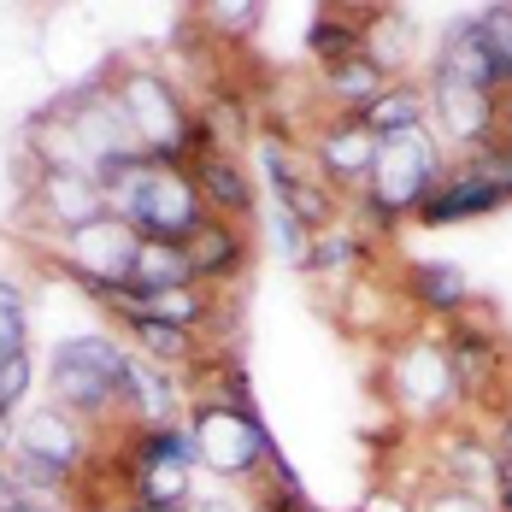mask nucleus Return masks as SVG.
Returning a JSON list of instances; mask_svg holds the SVG:
<instances>
[{"label": "nucleus", "mask_w": 512, "mask_h": 512, "mask_svg": "<svg viewBox=\"0 0 512 512\" xmlns=\"http://www.w3.org/2000/svg\"><path fill=\"white\" fill-rule=\"evenodd\" d=\"M101 195H106V212L124 218L142 242H189L206 224V206L195 195L189 165L130 154L101 171Z\"/></svg>", "instance_id": "nucleus-1"}, {"label": "nucleus", "mask_w": 512, "mask_h": 512, "mask_svg": "<svg viewBox=\"0 0 512 512\" xmlns=\"http://www.w3.org/2000/svg\"><path fill=\"white\" fill-rule=\"evenodd\" d=\"M112 95L118 112L136 136V154L165 159V165H189L195 154H206V124L201 106L189 101L159 65H112Z\"/></svg>", "instance_id": "nucleus-2"}, {"label": "nucleus", "mask_w": 512, "mask_h": 512, "mask_svg": "<svg viewBox=\"0 0 512 512\" xmlns=\"http://www.w3.org/2000/svg\"><path fill=\"white\" fill-rule=\"evenodd\" d=\"M448 165H454L448 159V142L430 124L395 136V142H377V165H371V177H365V189H359L354 206L389 236L401 218H418V206L436 195V183H442Z\"/></svg>", "instance_id": "nucleus-3"}, {"label": "nucleus", "mask_w": 512, "mask_h": 512, "mask_svg": "<svg viewBox=\"0 0 512 512\" xmlns=\"http://www.w3.org/2000/svg\"><path fill=\"white\" fill-rule=\"evenodd\" d=\"M189 430H195V442H201V471L212 477H236V483H248L259 477L271 454H277V442L265 436V418L254 407H242V401H218V395H195L189 401Z\"/></svg>", "instance_id": "nucleus-4"}, {"label": "nucleus", "mask_w": 512, "mask_h": 512, "mask_svg": "<svg viewBox=\"0 0 512 512\" xmlns=\"http://www.w3.org/2000/svg\"><path fill=\"white\" fill-rule=\"evenodd\" d=\"M507 201H512L507 195V142H495V148L460 154L442 171L436 195L418 206V224H424V230H454V224H471V218L501 212Z\"/></svg>", "instance_id": "nucleus-5"}, {"label": "nucleus", "mask_w": 512, "mask_h": 512, "mask_svg": "<svg viewBox=\"0 0 512 512\" xmlns=\"http://www.w3.org/2000/svg\"><path fill=\"white\" fill-rule=\"evenodd\" d=\"M136 248H142V236L124 224V218H95L89 230H77V236H59V254L53 265L89 295V301H101L106 289H124L130 283V265H136Z\"/></svg>", "instance_id": "nucleus-6"}, {"label": "nucleus", "mask_w": 512, "mask_h": 512, "mask_svg": "<svg viewBox=\"0 0 512 512\" xmlns=\"http://www.w3.org/2000/svg\"><path fill=\"white\" fill-rule=\"evenodd\" d=\"M307 159L318 165V177L348 201L359 189H365V177H371V165H377V136L359 124L354 112H324L318 124H307Z\"/></svg>", "instance_id": "nucleus-7"}, {"label": "nucleus", "mask_w": 512, "mask_h": 512, "mask_svg": "<svg viewBox=\"0 0 512 512\" xmlns=\"http://www.w3.org/2000/svg\"><path fill=\"white\" fill-rule=\"evenodd\" d=\"M418 389H430V407L436 418H454L465 407L460 383H454V365H448V348H442V336H412L395 348L389 359V401L418 418Z\"/></svg>", "instance_id": "nucleus-8"}, {"label": "nucleus", "mask_w": 512, "mask_h": 512, "mask_svg": "<svg viewBox=\"0 0 512 512\" xmlns=\"http://www.w3.org/2000/svg\"><path fill=\"white\" fill-rule=\"evenodd\" d=\"M24 206L53 230V242L89 230L95 218H106L101 177H71V171H30L24 165Z\"/></svg>", "instance_id": "nucleus-9"}, {"label": "nucleus", "mask_w": 512, "mask_h": 512, "mask_svg": "<svg viewBox=\"0 0 512 512\" xmlns=\"http://www.w3.org/2000/svg\"><path fill=\"white\" fill-rule=\"evenodd\" d=\"M183 248H189V271H195V283L212 289V295H230V289H242L248 271H254V224L206 218Z\"/></svg>", "instance_id": "nucleus-10"}, {"label": "nucleus", "mask_w": 512, "mask_h": 512, "mask_svg": "<svg viewBox=\"0 0 512 512\" xmlns=\"http://www.w3.org/2000/svg\"><path fill=\"white\" fill-rule=\"evenodd\" d=\"M48 407L71 412V418L89 424V430L124 424V412H118V383H112L106 371H95V365L71 359L65 348L48 354Z\"/></svg>", "instance_id": "nucleus-11"}, {"label": "nucleus", "mask_w": 512, "mask_h": 512, "mask_svg": "<svg viewBox=\"0 0 512 512\" xmlns=\"http://www.w3.org/2000/svg\"><path fill=\"white\" fill-rule=\"evenodd\" d=\"M377 248H383V230H377L359 206H348L330 230H318V236H312L307 271H312V277H324V283H354V277L371 271Z\"/></svg>", "instance_id": "nucleus-12"}, {"label": "nucleus", "mask_w": 512, "mask_h": 512, "mask_svg": "<svg viewBox=\"0 0 512 512\" xmlns=\"http://www.w3.org/2000/svg\"><path fill=\"white\" fill-rule=\"evenodd\" d=\"M89 448H95V430L77 424L71 412H59V407L30 412V418L18 424V436H12V454L48 465V471H59V477H77L83 460H89Z\"/></svg>", "instance_id": "nucleus-13"}, {"label": "nucleus", "mask_w": 512, "mask_h": 512, "mask_svg": "<svg viewBox=\"0 0 512 512\" xmlns=\"http://www.w3.org/2000/svg\"><path fill=\"white\" fill-rule=\"evenodd\" d=\"M189 177H195V195H201L206 218L254 224V212H259V189H254L248 165H242L236 154H218V148H206V154L189 159Z\"/></svg>", "instance_id": "nucleus-14"}, {"label": "nucleus", "mask_w": 512, "mask_h": 512, "mask_svg": "<svg viewBox=\"0 0 512 512\" xmlns=\"http://www.w3.org/2000/svg\"><path fill=\"white\" fill-rule=\"evenodd\" d=\"M377 12L383 6H318L307 18V53L318 71H330V65H348L365 53L371 42V24H377Z\"/></svg>", "instance_id": "nucleus-15"}, {"label": "nucleus", "mask_w": 512, "mask_h": 512, "mask_svg": "<svg viewBox=\"0 0 512 512\" xmlns=\"http://www.w3.org/2000/svg\"><path fill=\"white\" fill-rule=\"evenodd\" d=\"M401 295L412 312H430V318H460L477 295H471V277L454 259H418L401 271Z\"/></svg>", "instance_id": "nucleus-16"}, {"label": "nucleus", "mask_w": 512, "mask_h": 512, "mask_svg": "<svg viewBox=\"0 0 512 512\" xmlns=\"http://www.w3.org/2000/svg\"><path fill=\"white\" fill-rule=\"evenodd\" d=\"M430 460H436V477L442 483H465V489H483V495L501 489V454L477 430H465V436L460 430H442L436 448H430Z\"/></svg>", "instance_id": "nucleus-17"}, {"label": "nucleus", "mask_w": 512, "mask_h": 512, "mask_svg": "<svg viewBox=\"0 0 512 512\" xmlns=\"http://www.w3.org/2000/svg\"><path fill=\"white\" fill-rule=\"evenodd\" d=\"M124 336H130V354H142L148 365H159V371H183V377H195L206 359V336H195V330H177V324H159V318H130L124 324Z\"/></svg>", "instance_id": "nucleus-18"}, {"label": "nucleus", "mask_w": 512, "mask_h": 512, "mask_svg": "<svg viewBox=\"0 0 512 512\" xmlns=\"http://www.w3.org/2000/svg\"><path fill=\"white\" fill-rule=\"evenodd\" d=\"M389 83H395V77H389L371 53H359V59H348V65L318 71V77H312V95L330 106V112H365V106L389 89Z\"/></svg>", "instance_id": "nucleus-19"}, {"label": "nucleus", "mask_w": 512, "mask_h": 512, "mask_svg": "<svg viewBox=\"0 0 512 512\" xmlns=\"http://www.w3.org/2000/svg\"><path fill=\"white\" fill-rule=\"evenodd\" d=\"M354 118L377 136V142H395V136H407V130H424V124H430V95H424V83L401 77V83H389V89L365 106V112H354Z\"/></svg>", "instance_id": "nucleus-20"}, {"label": "nucleus", "mask_w": 512, "mask_h": 512, "mask_svg": "<svg viewBox=\"0 0 512 512\" xmlns=\"http://www.w3.org/2000/svg\"><path fill=\"white\" fill-rule=\"evenodd\" d=\"M277 206H283V212H289V218H295V224H301L307 236L330 230V224H336V218L348 212V201H342V195H336V189H330V183H324L318 171L295 177L289 189H277Z\"/></svg>", "instance_id": "nucleus-21"}, {"label": "nucleus", "mask_w": 512, "mask_h": 512, "mask_svg": "<svg viewBox=\"0 0 512 512\" xmlns=\"http://www.w3.org/2000/svg\"><path fill=\"white\" fill-rule=\"evenodd\" d=\"M189 18H195V30L212 36L218 48H242L259 30L265 6H259V0H201V6H189Z\"/></svg>", "instance_id": "nucleus-22"}, {"label": "nucleus", "mask_w": 512, "mask_h": 512, "mask_svg": "<svg viewBox=\"0 0 512 512\" xmlns=\"http://www.w3.org/2000/svg\"><path fill=\"white\" fill-rule=\"evenodd\" d=\"M177 283H195L189 248L183 242H142L136 248V265H130V289L154 295V289H177Z\"/></svg>", "instance_id": "nucleus-23"}, {"label": "nucleus", "mask_w": 512, "mask_h": 512, "mask_svg": "<svg viewBox=\"0 0 512 512\" xmlns=\"http://www.w3.org/2000/svg\"><path fill=\"white\" fill-rule=\"evenodd\" d=\"M71 359H83V365H95V371H106L112 383H124V371H130V348L118 342V336H101V330H89V336H65L59 342Z\"/></svg>", "instance_id": "nucleus-24"}, {"label": "nucleus", "mask_w": 512, "mask_h": 512, "mask_svg": "<svg viewBox=\"0 0 512 512\" xmlns=\"http://www.w3.org/2000/svg\"><path fill=\"white\" fill-rule=\"evenodd\" d=\"M412 507L418 512H501L495 507V495H483V489H465V483H430V489H412Z\"/></svg>", "instance_id": "nucleus-25"}, {"label": "nucleus", "mask_w": 512, "mask_h": 512, "mask_svg": "<svg viewBox=\"0 0 512 512\" xmlns=\"http://www.w3.org/2000/svg\"><path fill=\"white\" fill-rule=\"evenodd\" d=\"M483 42L495 53V71H501V95L512 89V6H483Z\"/></svg>", "instance_id": "nucleus-26"}, {"label": "nucleus", "mask_w": 512, "mask_h": 512, "mask_svg": "<svg viewBox=\"0 0 512 512\" xmlns=\"http://www.w3.org/2000/svg\"><path fill=\"white\" fill-rule=\"evenodd\" d=\"M18 354H30V312L6 307V312H0V365H6V359H18Z\"/></svg>", "instance_id": "nucleus-27"}, {"label": "nucleus", "mask_w": 512, "mask_h": 512, "mask_svg": "<svg viewBox=\"0 0 512 512\" xmlns=\"http://www.w3.org/2000/svg\"><path fill=\"white\" fill-rule=\"evenodd\" d=\"M489 442H495L501 465H512V407H507V412H495V430H489Z\"/></svg>", "instance_id": "nucleus-28"}, {"label": "nucleus", "mask_w": 512, "mask_h": 512, "mask_svg": "<svg viewBox=\"0 0 512 512\" xmlns=\"http://www.w3.org/2000/svg\"><path fill=\"white\" fill-rule=\"evenodd\" d=\"M183 512H236V501H230V495H195Z\"/></svg>", "instance_id": "nucleus-29"}, {"label": "nucleus", "mask_w": 512, "mask_h": 512, "mask_svg": "<svg viewBox=\"0 0 512 512\" xmlns=\"http://www.w3.org/2000/svg\"><path fill=\"white\" fill-rule=\"evenodd\" d=\"M6 307H24V289H18L12 277H0V312H6Z\"/></svg>", "instance_id": "nucleus-30"}, {"label": "nucleus", "mask_w": 512, "mask_h": 512, "mask_svg": "<svg viewBox=\"0 0 512 512\" xmlns=\"http://www.w3.org/2000/svg\"><path fill=\"white\" fill-rule=\"evenodd\" d=\"M0 512H71V507H53V501H6Z\"/></svg>", "instance_id": "nucleus-31"}, {"label": "nucleus", "mask_w": 512, "mask_h": 512, "mask_svg": "<svg viewBox=\"0 0 512 512\" xmlns=\"http://www.w3.org/2000/svg\"><path fill=\"white\" fill-rule=\"evenodd\" d=\"M265 512H318V507H312V501H271V495H265Z\"/></svg>", "instance_id": "nucleus-32"}, {"label": "nucleus", "mask_w": 512, "mask_h": 512, "mask_svg": "<svg viewBox=\"0 0 512 512\" xmlns=\"http://www.w3.org/2000/svg\"><path fill=\"white\" fill-rule=\"evenodd\" d=\"M501 142H507V148H512V89H507V95H501Z\"/></svg>", "instance_id": "nucleus-33"}, {"label": "nucleus", "mask_w": 512, "mask_h": 512, "mask_svg": "<svg viewBox=\"0 0 512 512\" xmlns=\"http://www.w3.org/2000/svg\"><path fill=\"white\" fill-rule=\"evenodd\" d=\"M495 507H501V512H512V483H501V489H495Z\"/></svg>", "instance_id": "nucleus-34"}, {"label": "nucleus", "mask_w": 512, "mask_h": 512, "mask_svg": "<svg viewBox=\"0 0 512 512\" xmlns=\"http://www.w3.org/2000/svg\"><path fill=\"white\" fill-rule=\"evenodd\" d=\"M83 512H130V507H83Z\"/></svg>", "instance_id": "nucleus-35"}]
</instances>
